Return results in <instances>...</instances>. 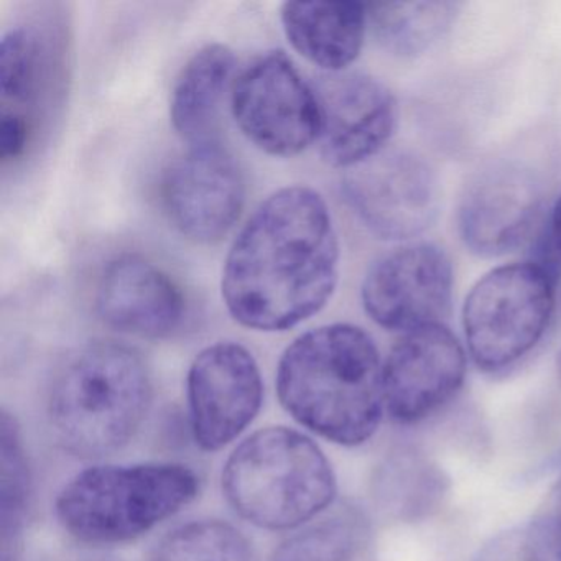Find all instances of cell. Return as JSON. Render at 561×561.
<instances>
[{
    "mask_svg": "<svg viewBox=\"0 0 561 561\" xmlns=\"http://www.w3.org/2000/svg\"><path fill=\"white\" fill-rule=\"evenodd\" d=\"M340 277V241L327 202L308 186L268 196L229 249L222 300L249 330L287 331L327 307Z\"/></svg>",
    "mask_w": 561,
    "mask_h": 561,
    "instance_id": "obj_1",
    "label": "cell"
},
{
    "mask_svg": "<svg viewBox=\"0 0 561 561\" xmlns=\"http://www.w3.org/2000/svg\"><path fill=\"white\" fill-rule=\"evenodd\" d=\"M382 367L366 331L327 324L301 334L282 354L278 399L310 432L337 445H363L386 409Z\"/></svg>",
    "mask_w": 561,
    "mask_h": 561,
    "instance_id": "obj_2",
    "label": "cell"
},
{
    "mask_svg": "<svg viewBox=\"0 0 561 561\" xmlns=\"http://www.w3.org/2000/svg\"><path fill=\"white\" fill-rule=\"evenodd\" d=\"M152 382L142 357L113 341L88 344L58 370L48 399L55 438L81 458L126 446L146 420Z\"/></svg>",
    "mask_w": 561,
    "mask_h": 561,
    "instance_id": "obj_3",
    "label": "cell"
},
{
    "mask_svg": "<svg viewBox=\"0 0 561 561\" xmlns=\"http://www.w3.org/2000/svg\"><path fill=\"white\" fill-rule=\"evenodd\" d=\"M221 484L236 514L267 530L300 527L336 495V478L320 446L285 426L245 438L226 461Z\"/></svg>",
    "mask_w": 561,
    "mask_h": 561,
    "instance_id": "obj_4",
    "label": "cell"
},
{
    "mask_svg": "<svg viewBox=\"0 0 561 561\" xmlns=\"http://www.w3.org/2000/svg\"><path fill=\"white\" fill-rule=\"evenodd\" d=\"M198 491V476L176 462L94 466L61 489L55 511L84 543H124L182 511Z\"/></svg>",
    "mask_w": 561,
    "mask_h": 561,
    "instance_id": "obj_5",
    "label": "cell"
},
{
    "mask_svg": "<svg viewBox=\"0 0 561 561\" xmlns=\"http://www.w3.org/2000/svg\"><path fill=\"white\" fill-rule=\"evenodd\" d=\"M554 310V277L540 262L502 265L469 291L462 308L474 363L499 373L524 359L543 337Z\"/></svg>",
    "mask_w": 561,
    "mask_h": 561,
    "instance_id": "obj_6",
    "label": "cell"
},
{
    "mask_svg": "<svg viewBox=\"0 0 561 561\" xmlns=\"http://www.w3.org/2000/svg\"><path fill=\"white\" fill-rule=\"evenodd\" d=\"M231 110L241 133L268 156H298L318 142L321 116L313 84L282 51L257 58L236 78Z\"/></svg>",
    "mask_w": 561,
    "mask_h": 561,
    "instance_id": "obj_7",
    "label": "cell"
},
{
    "mask_svg": "<svg viewBox=\"0 0 561 561\" xmlns=\"http://www.w3.org/2000/svg\"><path fill=\"white\" fill-rule=\"evenodd\" d=\"M344 193L360 221L389 241H410L428 231L442 206L438 176L405 150H383L350 170Z\"/></svg>",
    "mask_w": 561,
    "mask_h": 561,
    "instance_id": "obj_8",
    "label": "cell"
},
{
    "mask_svg": "<svg viewBox=\"0 0 561 561\" xmlns=\"http://www.w3.org/2000/svg\"><path fill=\"white\" fill-rule=\"evenodd\" d=\"M453 282L451 261L443 249L410 242L369 268L360 297L374 323L407 334L443 324L451 308Z\"/></svg>",
    "mask_w": 561,
    "mask_h": 561,
    "instance_id": "obj_9",
    "label": "cell"
},
{
    "mask_svg": "<svg viewBox=\"0 0 561 561\" xmlns=\"http://www.w3.org/2000/svg\"><path fill=\"white\" fill-rule=\"evenodd\" d=\"M162 202L180 234L196 244H216L241 218L244 175L218 142L195 144L167 170Z\"/></svg>",
    "mask_w": 561,
    "mask_h": 561,
    "instance_id": "obj_10",
    "label": "cell"
},
{
    "mask_svg": "<svg viewBox=\"0 0 561 561\" xmlns=\"http://www.w3.org/2000/svg\"><path fill=\"white\" fill-rule=\"evenodd\" d=\"M190 423L196 445L205 451L234 442L257 416L264 382L257 360L238 343L205 347L186 376Z\"/></svg>",
    "mask_w": 561,
    "mask_h": 561,
    "instance_id": "obj_11",
    "label": "cell"
},
{
    "mask_svg": "<svg viewBox=\"0 0 561 561\" xmlns=\"http://www.w3.org/2000/svg\"><path fill=\"white\" fill-rule=\"evenodd\" d=\"M320 104V153L334 169L353 170L386 150L397 127V101L363 73L324 75L313 84Z\"/></svg>",
    "mask_w": 561,
    "mask_h": 561,
    "instance_id": "obj_12",
    "label": "cell"
},
{
    "mask_svg": "<svg viewBox=\"0 0 561 561\" xmlns=\"http://www.w3.org/2000/svg\"><path fill=\"white\" fill-rule=\"evenodd\" d=\"M465 376V350L445 324L410 331L383 363L387 412L403 425L422 422L459 392Z\"/></svg>",
    "mask_w": 561,
    "mask_h": 561,
    "instance_id": "obj_13",
    "label": "cell"
},
{
    "mask_svg": "<svg viewBox=\"0 0 561 561\" xmlns=\"http://www.w3.org/2000/svg\"><path fill=\"white\" fill-rule=\"evenodd\" d=\"M96 311L107 327L150 340L175 333L186 313L179 285L139 255L107 264L98 284Z\"/></svg>",
    "mask_w": 561,
    "mask_h": 561,
    "instance_id": "obj_14",
    "label": "cell"
},
{
    "mask_svg": "<svg viewBox=\"0 0 561 561\" xmlns=\"http://www.w3.org/2000/svg\"><path fill=\"white\" fill-rule=\"evenodd\" d=\"M540 193L527 173L511 167L481 173L459 206V232L474 254L497 257L517 248L534 226Z\"/></svg>",
    "mask_w": 561,
    "mask_h": 561,
    "instance_id": "obj_15",
    "label": "cell"
},
{
    "mask_svg": "<svg viewBox=\"0 0 561 561\" xmlns=\"http://www.w3.org/2000/svg\"><path fill=\"white\" fill-rule=\"evenodd\" d=\"M280 21L291 47L328 75L357 60L369 27L359 2H287Z\"/></svg>",
    "mask_w": 561,
    "mask_h": 561,
    "instance_id": "obj_16",
    "label": "cell"
},
{
    "mask_svg": "<svg viewBox=\"0 0 561 561\" xmlns=\"http://www.w3.org/2000/svg\"><path fill=\"white\" fill-rule=\"evenodd\" d=\"M234 68L231 48L211 44L199 48L176 78L170 100V121L179 136L192 146L211 140Z\"/></svg>",
    "mask_w": 561,
    "mask_h": 561,
    "instance_id": "obj_17",
    "label": "cell"
},
{
    "mask_svg": "<svg viewBox=\"0 0 561 561\" xmlns=\"http://www.w3.org/2000/svg\"><path fill=\"white\" fill-rule=\"evenodd\" d=\"M367 24L380 47L397 57H416L448 32L451 2H377L366 5Z\"/></svg>",
    "mask_w": 561,
    "mask_h": 561,
    "instance_id": "obj_18",
    "label": "cell"
},
{
    "mask_svg": "<svg viewBox=\"0 0 561 561\" xmlns=\"http://www.w3.org/2000/svg\"><path fill=\"white\" fill-rule=\"evenodd\" d=\"M369 537L366 514L356 505H343L282 541L272 561H353Z\"/></svg>",
    "mask_w": 561,
    "mask_h": 561,
    "instance_id": "obj_19",
    "label": "cell"
},
{
    "mask_svg": "<svg viewBox=\"0 0 561 561\" xmlns=\"http://www.w3.org/2000/svg\"><path fill=\"white\" fill-rule=\"evenodd\" d=\"M31 469L18 423L9 413L0 422V545L2 561H15L31 502Z\"/></svg>",
    "mask_w": 561,
    "mask_h": 561,
    "instance_id": "obj_20",
    "label": "cell"
},
{
    "mask_svg": "<svg viewBox=\"0 0 561 561\" xmlns=\"http://www.w3.org/2000/svg\"><path fill=\"white\" fill-rule=\"evenodd\" d=\"M445 491V476L420 453H397L383 466L380 495L386 507L400 518L425 517L436 508Z\"/></svg>",
    "mask_w": 561,
    "mask_h": 561,
    "instance_id": "obj_21",
    "label": "cell"
},
{
    "mask_svg": "<svg viewBox=\"0 0 561 561\" xmlns=\"http://www.w3.org/2000/svg\"><path fill=\"white\" fill-rule=\"evenodd\" d=\"M152 561H252L248 538L228 522L196 520L170 531Z\"/></svg>",
    "mask_w": 561,
    "mask_h": 561,
    "instance_id": "obj_22",
    "label": "cell"
},
{
    "mask_svg": "<svg viewBox=\"0 0 561 561\" xmlns=\"http://www.w3.org/2000/svg\"><path fill=\"white\" fill-rule=\"evenodd\" d=\"M42 47L31 28H12L0 42V91L5 106L28 104L37 96Z\"/></svg>",
    "mask_w": 561,
    "mask_h": 561,
    "instance_id": "obj_23",
    "label": "cell"
},
{
    "mask_svg": "<svg viewBox=\"0 0 561 561\" xmlns=\"http://www.w3.org/2000/svg\"><path fill=\"white\" fill-rule=\"evenodd\" d=\"M472 561H561V537L547 517L492 537Z\"/></svg>",
    "mask_w": 561,
    "mask_h": 561,
    "instance_id": "obj_24",
    "label": "cell"
},
{
    "mask_svg": "<svg viewBox=\"0 0 561 561\" xmlns=\"http://www.w3.org/2000/svg\"><path fill=\"white\" fill-rule=\"evenodd\" d=\"M31 139V124L18 111H2L0 123V156L4 160L19 159L25 152Z\"/></svg>",
    "mask_w": 561,
    "mask_h": 561,
    "instance_id": "obj_25",
    "label": "cell"
},
{
    "mask_svg": "<svg viewBox=\"0 0 561 561\" xmlns=\"http://www.w3.org/2000/svg\"><path fill=\"white\" fill-rule=\"evenodd\" d=\"M550 239L554 251L561 255V196L558 198V202L554 203L553 213H551Z\"/></svg>",
    "mask_w": 561,
    "mask_h": 561,
    "instance_id": "obj_26",
    "label": "cell"
},
{
    "mask_svg": "<svg viewBox=\"0 0 561 561\" xmlns=\"http://www.w3.org/2000/svg\"><path fill=\"white\" fill-rule=\"evenodd\" d=\"M547 518L554 525L561 537V481L558 484L557 492H554L553 505H551V511Z\"/></svg>",
    "mask_w": 561,
    "mask_h": 561,
    "instance_id": "obj_27",
    "label": "cell"
},
{
    "mask_svg": "<svg viewBox=\"0 0 561 561\" xmlns=\"http://www.w3.org/2000/svg\"><path fill=\"white\" fill-rule=\"evenodd\" d=\"M558 373H560V377H561V354H560V357H558Z\"/></svg>",
    "mask_w": 561,
    "mask_h": 561,
    "instance_id": "obj_28",
    "label": "cell"
},
{
    "mask_svg": "<svg viewBox=\"0 0 561 561\" xmlns=\"http://www.w3.org/2000/svg\"><path fill=\"white\" fill-rule=\"evenodd\" d=\"M560 459H561V456H560V458L557 459V461H560Z\"/></svg>",
    "mask_w": 561,
    "mask_h": 561,
    "instance_id": "obj_29",
    "label": "cell"
}]
</instances>
